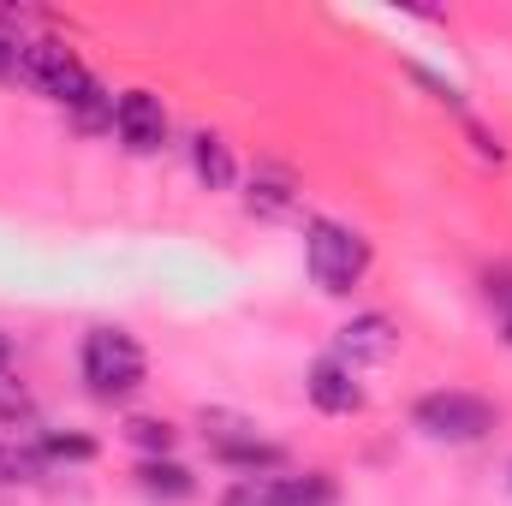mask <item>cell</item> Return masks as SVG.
<instances>
[{"label":"cell","mask_w":512,"mask_h":506,"mask_svg":"<svg viewBox=\"0 0 512 506\" xmlns=\"http://www.w3.org/2000/svg\"><path fill=\"white\" fill-rule=\"evenodd\" d=\"M78 370H84V387L96 399H131L149 376V358L126 328H90L84 352H78Z\"/></svg>","instance_id":"obj_1"},{"label":"cell","mask_w":512,"mask_h":506,"mask_svg":"<svg viewBox=\"0 0 512 506\" xmlns=\"http://www.w3.org/2000/svg\"><path fill=\"white\" fill-rule=\"evenodd\" d=\"M304 262H310V280L334 298H346L364 274H370V245L340 227V221H310L304 227Z\"/></svg>","instance_id":"obj_2"},{"label":"cell","mask_w":512,"mask_h":506,"mask_svg":"<svg viewBox=\"0 0 512 506\" xmlns=\"http://www.w3.org/2000/svg\"><path fill=\"white\" fill-rule=\"evenodd\" d=\"M18 84L36 90V96H48V102H66V108H72L96 78L84 72V60H78L66 42L36 36V42H24V54H18Z\"/></svg>","instance_id":"obj_3"},{"label":"cell","mask_w":512,"mask_h":506,"mask_svg":"<svg viewBox=\"0 0 512 506\" xmlns=\"http://www.w3.org/2000/svg\"><path fill=\"white\" fill-rule=\"evenodd\" d=\"M411 417H417V429L435 435V441H483V435L495 429V405L477 399V393H459V387L423 393Z\"/></svg>","instance_id":"obj_4"},{"label":"cell","mask_w":512,"mask_h":506,"mask_svg":"<svg viewBox=\"0 0 512 506\" xmlns=\"http://www.w3.org/2000/svg\"><path fill=\"white\" fill-rule=\"evenodd\" d=\"M203 441H209V453L221 459V465H233V471H274L286 453L274 447V441H262L256 435L251 417H233V411H203Z\"/></svg>","instance_id":"obj_5"},{"label":"cell","mask_w":512,"mask_h":506,"mask_svg":"<svg viewBox=\"0 0 512 506\" xmlns=\"http://www.w3.org/2000/svg\"><path fill=\"white\" fill-rule=\"evenodd\" d=\"M221 506H334L328 477H239Z\"/></svg>","instance_id":"obj_6"},{"label":"cell","mask_w":512,"mask_h":506,"mask_svg":"<svg viewBox=\"0 0 512 506\" xmlns=\"http://www.w3.org/2000/svg\"><path fill=\"white\" fill-rule=\"evenodd\" d=\"M399 352V328L387 322L382 310H364V316H352L340 334H334V358L346 364V370H364V364H387Z\"/></svg>","instance_id":"obj_7"},{"label":"cell","mask_w":512,"mask_h":506,"mask_svg":"<svg viewBox=\"0 0 512 506\" xmlns=\"http://www.w3.org/2000/svg\"><path fill=\"white\" fill-rule=\"evenodd\" d=\"M114 131H120V143H126L131 155H155L167 143V108H161V96L126 90L120 108H114Z\"/></svg>","instance_id":"obj_8"},{"label":"cell","mask_w":512,"mask_h":506,"mask_svg":"<svg viewBox=\"0 0 512 506\" xmlns=\"http://www.w3.org/2000/svg\"><path fill=\"white\" fill-rule=\"evenodd\" d=\"M310 399H316L322 411H334V417H352V411H364L358 370H346L340 358H322V364L310 370Z\"/></svg>","instance_id":"obj_9"},{"label":"cell","mask_w":512,"mask_h":506,"mask_svg":"<svg viewBox=\"0 0 512 506\" xmlns=\"http://www.w3.org/2000/svg\"><path fill=\"white\" fill-rule=\"evenodd\" d=\"M251 209H256V215H268V221L292 215V209H298V179H292L286 167H256V179H251Z\"/></svg>","instance_id":"obj_10"},{"label":"cell","mask_w":512,"mask_h":506,"mask_svg":"<svg viewBox=\"0 0 512 506\" xmlns=\"http://www.w3.org/2000/svg\"><path fill=\"white\" fill-rule=\"evenodd\" d=\"M191 167H197V179H203L209 191H227V185L239 179V167H233V149H227L215 131H197V137H191Z\"/></svg>","instance_id":"obj_11"},{"label":"cell","mask_w":512,"mask_h":506,"mask_svg":"<svg viewBox=\"0 0 512 506\" xmlns=\"http://www.w3.org/2000/svg\"><path fill=\"white\" fill-rule=\"evenodd\" d=\"M137 489L155 495V501H185L197 483H191V471L173 465V459H143V465H137Z\"/></svg>","instance_id":"obj_12"},{"label":"cell","mask_w":512,"mask_h":506,"mask_svg":"<svg viewBox=\"0 0 512 506\" xmlns=\"http://www.w3.org/2000/svg\"><path fill=\"white\" fill-rule=\"evenodd\" d=\"M114 108H120V102H114L102 84H90V90L72 102V120H78L84 131H102V126H114Z\"/></svg>","instance_id":"obj_13"},{"label":"cell","mask_w":512,"mask_h":506,"mask_svg":"<svg viewBox=\"0 0 512 506\" xmlns=\"http://www.w3.org/2000/svg\"><path fill=\"white\" fill-rule=\"evenodd\" d=\"M126 441L131 447H143V453H161V459H167V447H173V423H161V417H131Z\"/></svg>","instance_id":"obj_14"},{"label":"cell","mask_w":512,"mask_h":506,"mask_svg":"<svg viewBox=\"0 0 512 506\" xmlns=\"http://www.w3.org/2000/svg\"><path fill=\"white\" fill-rule=\"evenodd\" d=\"M18 54H24V36H18V18L0 12V84L18 78Z\"/></svg>","instance_id":"obj_15"},{"label":"cell","mask_w":512,"mask_h":506,"mask_svg":"<svg viewBox=\"0 0 512 506\" xmlns=\"http://www.w3.org/2000/svg\"><path fill=\"white\" fill-rule=\"evenodd\" d=\"M42 459H96V441H84V435H48L42 441Z\"/></svg>","instance_id":"obj_16"},{"label":"cell","mask_w":512,"mask_h":506,"mask_svg":"<svg viewBox=\"0 0 512 506\" xmlns=\"http://www.w3.org/2000/svg\"><path fill=\"white\" fill-rule=\"evenodd\" d=\"M18 417H30V393L0 370V423H18Z\"/></svg>","instance_id":"obj_17"},{"label":"cell","mask_w":512,"mask_h":506,"mask_svg":"<svg viewBox=\"0 0 512 506\" xmlns=\"http://www.w3.org/2000/svg\"><path fill=\"white\" fill-rule=\"evenodd\" d=\"M489 304H495V316H501V328H507V340H512V268L489 274Z\"/></svg>","instance_id":"obj_18"},{"label":"cell","mask_w":512,"mask_h":506,"mask_svg":"<svg viewBox=\"0 0 512 506\" xmlns=\"http://www.w3.org/2000/svg\"><path fill=\"white\" fill-rule=\"evenodd\" d=\"M6 364H12V340L0 334V370H6Z\"/></svg>","instance_id":"obj_19"}]
</instances>
